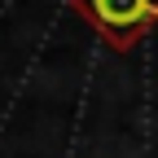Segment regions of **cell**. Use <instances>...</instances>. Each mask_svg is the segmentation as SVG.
Returning <instances> with one entry per match:
<instances>
[{
	"instance_id": "6da1fadb",
	"label": "cell",
	"mask_w": 158,
	"mask_h": 158,
	"mask_svg": "<svg viewBox=\"0 0 158 158\" xmlns=\"http://www.w3.org/2000/svg\"><path fill=\"white\" fill-rule=\"evenodd\" d=\"M114 53H132L158 22V0H66Z\"/></svg>"
}]
</instances>
